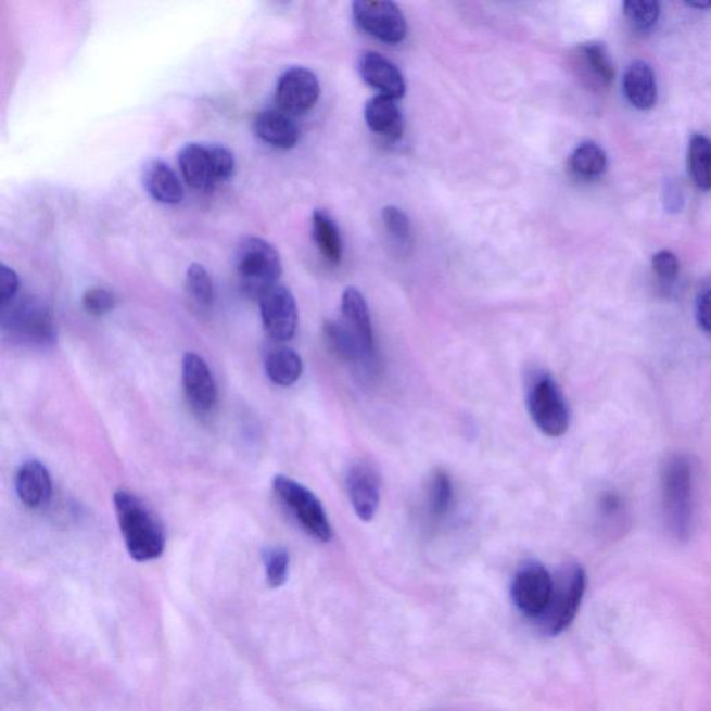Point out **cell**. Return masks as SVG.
Returning a JSON list of instances; mask_svg holds the SVG:
<instances>
[{
	"mask_svg": "<svg viewBox=\"0 0 711 711\" xmlns=\"http://www.w3.org/2000/svg\"><path fill=\"white\" fill-rule=\"evenodd\" d=\"M693 466L688 457H670L661 474V504L665 526L670 535L680 542L688 541L693 530Z\"/></svg>",
	"mask_w": 711,
	"mask_h": 711,
	"instance_id": "obj_2",
	"label": "cell"
},
{
	"mask_svg": "<svg viewBox=\"0 0 711 711\" xmlns=\"http://www.w3.org/2000/svg\"><path fill=\"white\" fill-rule=\"evenodd\" d=\"M689 8H696V9H709L711 8V2H704V3H688Z\"/></svg>",
	"mask_w": 711,
	"mask_h": 711,
	"instance_id": "obj_38",
	"label": "cell"
},
{
	"mask_svg": "<svg viewBox=\"0 0 711 711\" xmlns=\"http://www.w3.org/2000/svg\"><path fill=\"white\" fill-rule=\"evenodd\" d=\"M272 488L283 504L290 507L307 534L321 542L332 539V526L325 507L310 490L287 475H276L272 480Z\"/></svg>",
	"mask_w": 711,
	"mask_h": 711,
	"instance_id": "obj_8",
	"label": "cell"
},
{
	"mask_svg": "<svg viewBox=\"0 0 711 711\" xmlns=\"http://www.w3.org/2000/svg\"><path fill=\"white\" fill-rule=\"evenodd\" d=\"M360 76L370 87L392 99H401L406 92V82L399 68L377 52H365L359 61Z\"/></svg>",
	"mask_w": 711,
	"mask_h": 711,
	"instance_id": "obj_16",
	"label": "cell"
},
{
	"mask_svg": "<svg viewBox=\"0 0 711 711\" xmlns=\"http://www.w3.org/2000/svg\"><path fill=\"white\" fill-rule=\"evenodd\" d=\"M342 316L343 325L356 335L367 353L376 357V342L374 334H372L369 306H367L365 296L356 288L351 287L343 292Z\"/></svg>",
	"mask_w": 711,
	"mask_h": 711,
	"instance_id": "obj_20",
	"label": "cell"
},
{
	"mask_svg": "<svg viewBox=\"0 0 711 711\" xmlns=\"http://www.w3.org/2000/svg\"><path fill=\"white\" fill-rule=\"evenodd\" d=\"M454 501V484L447 472L437 470L431 475L429 485V507L432 516L442 517L449 511Z\"/></svg>",
	"mask_w": 711,
	"mask_h": 711,
	"instance_id": "obj_29",
	"label": "cell"
},
{
	"mask_svg": "<svg viewBox=\"0 0 711 711\" xmlns=\"http://www.w3.org/2000/svg\"><path fill=\"white\" fill-rule=\"evenodd\" d=\"M651 267L661 280L673 281L680 272V261L673 252L661 251L651 258Z\"/></svg>",
	"mask_w": 711,
	"mask_h": 711,
	"instance_id": "obj_34",
	"label": "cell"
},
{
	"mask_svg": "<svg viewBox=\"0 0 711 711\" xmlns=\"http://www.w3.org/2000/svg\"><path fill=\"white\" fill-rule=\"evenodd\" d=\"M263 325L272 340L285 342L295 335L297 321V306L295 297L287 287L277 285L263 293L261 300Z\"/></svg>",
	"mask_w": 711,
	"mask_h": 711,
	"instance_id": "obj_12",
	"label": "cell"
},
{
	"mask_svg": "<svg viewBox=\"0 0 711 711\" xmlns=\"http://www.w3.org/2000/svg\"><path fill=\"white\" fill-rule=\"evenodd\" d=\"M113 504L129 556L137 561L158 559L166 548V534L151 507L128 491H117Z\"/></svg>",
	"mask_w": 711,
	"mask_h": 711,
	"instance_id": "obj_1",
	"label": "cell"
},
{
	"mask_svg": "<svg viewBox=\"0 0 711 711\" xmlns=\"http://www.w3.org/2000/svg\"><path fill=\"white\" fill-rule=\"evenodd\" d=\"M346 488L355 513L361 521L369 523L380 507V474L371 465H353L346 475Z\"/></svg>",
	"mask_w": 711,
	"mask_h": 711,
	"instance_id": "obj_14",
	"label": "cell"
},
{
	"mask_svg": "<svg viewBox=\"0 0 711 711\" xmlns=\"http://www.w3.org/2000/svg\"><path fill=\"white\" fill-rule=\"evenodd\" d=\"M526 406L535 426L546 436L560 437L569 430V407L554 377L546 372L531 378Z\"/></svg>",
	"mask_w": 711,
	"mask_h": 711,
	"instance_id": "obj_7",
	"label": "cell"
},
{
	"mask_svg": "<svg viewBox=\"0 0 711 711\" xmlns=\"http://www.w3.org/2000/svg\"><path fill=\"white\" fill-rule=\"evenodd\" d=\"M326 341L328 347L335 353L340 359L347 363H355V365H370L374 361V357L363 347L356 335L343 325L342 321H330L325 327Z\"/></svg>",
	"mask_w": 711,
	"mask_h": 711,
	"instance_id": "obj_23",
	"label": "cell"
},
{
	"mask_svg": "<svg viewBox=\"0 0 711 711\" xmlns=\"http://www.w3.org/2000/svg\"><path fill=\"white\" fill-rule=\"evenodd\" d=\"M253 129L263 142L278 149H291L300 141V128L292 116L280 109L258 113Z\"/></svg>",
	"mask_w": 711,
	"mask_h": 711,
	"instance_id": "obj_18",
	"label": "cell"
},
{
	"mask_svg": "<svg viewBox=\"0 0 711 711\" xmlns=\"http://www.w3.org/2000/svg\"><path fill=\"white\" fill-rule=\"evenodd\" d=\"M313 237L316 245L320 249L321 255L331 265H340L343 255V246L340 230L332 217L325 211H316L313 215Z\"/></svg>",
	"mask_w": 711,
	"mask_h": 711,
	"instance_id": "obj_25",
	"label": "cell"
},
{
	"mask_svg": "<svg viewBox=\"0 0 711 711\" xmlns=\"http://www.w3.org/2000/svg\"><path fill=\"white\" fill-rule=\"evenodd\" d=\"M573 68L581 82L594 91H604L614 81V66L608 48L600 42H586L573 52Z\"/></svg>",
	"mask_w": 711,
	"mask_h": 711,
	"instance_id": "obj_13",
	"label": "cell"
},
{
	"mask_svg": "<svg viewBox=\"0 0 711 711\" xmlns=\"http://www.w3.org/2000/svg\"><path fill=\"white\" fill-rule=\"evenodd\" d=\"M586 574L580 564H569L554 579V589L548 606L539 620L541 630L548 635H559L573 623L583 604Z\"/></svg>",
	"mask_w": 711,
	"mask_h": 711,
	"instance_id": "obj_4",
	"label": "cell"
},
{
	"mask_svg": "<svg viewBox=\"0 0 711 711\" xmlns=\"http://www.w3.org/2000/svg\"><path fill=\"white\" fill-rule=\"evenodd\" d=\"M18 292V277L13 268L7 265L0 266V303L8 305L16 300Z\"/></svg>",
	"mask_w": 711,
	"mask_h": 711,
	"instance_id": "obj_35",
	"label": "cell"
},
{
	"mask_svg": "<svg viewBox=\"0 0 711 711\" xmlns=\"http://www.w3.org/2000/svg\"><path fill=\"white\" fill-rule=\"evenodd\" d=\"M571 172L584 180H594L604 176L608 168V157L604 149L595 142L581 143L570 157Z\"/></svg>",
	"mask_w": 711,
	"mask_h": 711,
	"instance_id": "obj_27",
	"label": "cell"
},
{
	"mask_svg": "<svg viewBox=\"0 0 711 711\" xmlns=\"http://www.w3.org/2000/svg\"><path fill=\"white\" fill-rule=\"evenodd\" d=\"M660 12V3L656 0H629L624 3L625 17L640 31L653 28L659 22Z\"/></svg>",
	"mask_w": 711,
	"mask_h": 711,
	"instance_id": "obj_30",
	"label": "cell"
},
{
	"mask_svg": "<svg viewBox=\"0 0 711 711\" xmlns=\"http://www.w3.org/2000/svg\"><path fill=\"white\" fill-rule=\"evenodd\" d=\"M2 328L20 342L49 346L56 341V327L48 307L34 297L13 300L2 306Z\"/></svg>",
	"mask_w": 711,
	"mask_h": 711,
	"instance_id": "obj_6",
	"label": "cell"
},
{
	"mask_svg": "<svg viewBox=\"0 0 711 711\" xmlns=\"http://www.w3.org/2000/svg\"><path fill=\"white\" fill-rule=\"evenodd\" d=\"M554 579L541 563H526L515 576L511 596L526 618L539 619L549 604Z\"/></svg>",
	"mask_w": 711,
	"mask_h": 711,
	"instance_id": "obj_10",
	"label": "cell"
},
{
	"mask_svg": "<svg viewBox=\"0 0 711 711\" xmlns=\"http://www.w3.org/2000/svg\"><path fill=\"white\" fill-rule=\"evenodd\" d=\"M688 167L695 186L711 191V139L695 134L688 149Z\"/></svg>",
	"mask_w": 711,
	"mask_h": 711,
	"instance_id": "obj_26",
	"label": "cell"
},
{
	"mask_svg": "<svg viewBox=\"0 0 711 711\" xmlns=\"http://www.w3.org/2000/svg\"><path fill=\"white\" fill-rule=\"evenodd\" d=\"M353 16L366 33L386 43H399L406 38L405 16L392 2L382 0H357L353 3Z\"/></svg>",
	"mask_w": 711,
	"mask_h": 711,
	"instance_id": "obj_9",
	"label": "cell"
},
{
	"mask_svg": "<svg viewBox=\"0 0 711 711\" xmlns=\"http://www.w3.org/2000/svg\"><path fill=\"white\" fill-rule=\"evenodd\" d=\"M625 98L639 111H650L658 101V86L653 69L645 62L631 64L624 74Z\"/></svg>",
	"mask_w": 711,
	"mask_h": 711,
	"instance_id": "obj_21",
	"label": "cell"
},
{
	"mask_svg": "<svg viewBox=\"0 0 711 711\" xmlns=\"http://www.w3.org/2000/svg\"><path fill=\"white\" fill-rule=\"evenodd\" d=\"M365 117L371 131L390 139H399L405 122L396 99L378 94L366 103Z\"/></svg>",
	"mask_w": 711,
	"mask_h": 711,
	"instance_id": "obj_22",
	"label": "cell"
},
{
	"mask_svg": "<svg viewBox=\"0 0 711 711\" xmlns=\"http://www.w3.org/2000/svg\"><path fill=\"white\" fill-rule=\"evenodd\" d=\"M382 221H384L388 232H390L397 242H409L411 236L410 220L401 208L386 206L384 211H382Z\"/></svg>",
	"mask_w": 711,
	"mask_h": 711,
	"instance_id": "obj_33",
	"label": "cell"
},
{
	"mask_svg": "<svg viewBox=\"0 0 711 711\" xmlns=\"http://www.w3.org/2000/svg\"><path fill=\"white\" fill-rule=\"evenodd\" d=\"M182 385L193 409L208 411L217 403V385L207 363L196 353L188 352L182 359Z\"/></svg>",
	"mask_w": 711,
	"mask_h": 711,
	"instance_id": "obj_15",
	"label": "cell"
},
{
	"mask_svg": "<svg viewBox=\"0 0 711 711\" xmlns=\"http://www.w3.org/2000/svg\"><path fill=\"white\" fill-rule=\"evenodd\" d=\"M266 575L271 588H280L287 583L290 571V555L287 549L271 548L266 551Z\"/></svg>",
	"mask_w": 711,
	"mask_h": 711,
	"instance_id": "obj_31",
	"label": "cell"
},
{
	"mask_svg": "<svg viewBox=\"0 0 711 711\" xmlns=\"http://www.w3.org/2000/svg\"><path fill=\"white\" fill-rule=\"evenodd\" d=\"M236 270L243 292L261 300L281 276L280 253L262 238H243L236 252Z\"/></svg>",
	"mask_w": 711,
	"mask_h": 711,
	"instance_id": "obj_3",
	"label": "cell"
},
{
	"mask_svg": "<svg viewBox=\"0 0 711 711\" xmlns=\"http://www.w3.org/2000/svg\"><path fill=\"white\" fill-rule=\"evenodd\" d=\"M186 288L191 300L201 307H211L215 301V287L206 268L198 263L189 266L186 277Z\"/></svg>",
	"mask_w": 711,
	"mask_h": 711,
	"instance_id": "obj_28",
	"label": "cell"
},
{
	"mask_svg": "<svg viewBox=\"0 0 711 711\" xmlns=\"http://www.w3.org/2000/svg\"><path fill=\"white\" fill-rule=\"evenodd\" d=\"M84 309L92 316H104L116 306V297L101 287L89 288L82 296Z\"/></svg>",
	"mask_w": 711,
	"mask_h": 711,
	"instance_id": "obj_32",
	"label": "cell"
},
{
	"mask_svg": "<svg viewBox=\"0 0 711 711\" xmlns=\"http://www.w3.org/2000/svg\"><path fill=\"white\" fill-rule=\"evenodd\" d=\"M277 103L290 116L312 111L320 97L316 74L305 67H293L282 74L277 84Z\"/></svg>",
	"mask_w": 711,
	"mask_h": 711,
	"instance_id": "obj_11",
	"label": "cell"
},
{
	"mask_svg": "<svg viewBox=\"0 0 711 711\" xmlns=\"http://www.w3.org/2000/svg\"><path fill=\"white\" fill-rule=\"evenodd\" d=\"M664 203L665 208L671 213H677L683 208L684 196L677 183L669 182L664 189Z\"/></svg>",
	"mask_w": 711,
	"mask_h": 711,
	"instance_id": "obj_36",
	"label": "cell"
},
{
	"mask_svg": "<svg viewBox=\"0 0 711 711\" xmlns=\"http://www.w3.org/2000/svg\"><path fill=\"white\" fill-rule=\"evenodd\" d=\"M265 367L268 378L283 388L295 384L303 372L301 356L287 346H278L268 352Z\"/></svg>",
	"mask_w": 711,
	"mask_h": 711,
	"instance_id": "obj_24",
	"label": "cell"
},
{
	"mask_svg": "<svg viewBox=\"0 0 711 711\" xmlns=\"http://www.w3.org/2000/svg\"><path fill=\"white\" fill-rule=\"evenodd\" d=\"M142 182L149 195L164 205H177L182 201L183 188L180 178L161 158H152L143 164Z\"/></svg>",
	"mask_w": 711,
	"mask_h": 711,
	"instance_id": "obj_19",
	"label": "cell"
},
{
	"mask_svg": "<svg viewBox=\"0 0 711 711\" xmlns=\"http://www.w3.org/2000/svg\"><path fill=\"white\" fill-rule=\"evenodd\" d=\"M16 492L20 501L28 509L47 506L52 497V479L41 461L28 460L20 466L16 474Z\"/></svg>",
	"mask_w": 711,
	"mask_h": 711,
	"instance_id": "obj_17",
	"label": "cell"
},
{
	"mask_svg": "<svg viewBox=\"0 0 711 711\" xmlns=\"http://www.w3.org/2000/svg\"><path fill=\"white\" fill-rule=\"evenodd\" d=\"M182 177L195 189H212L230 180L236 172V157L230 149L206 143H188L178 155Z\"/></svg>",
	"mask_w": 711,
	"mask_h": 711,
	"instance_id": "obj_5",
	"label": "cell"
},
{
	"mask_svg": "<svg viewBox=\"0 0 711 711\" xmlns=\"http://www.w3.org/2000/svg\"><path fill=\"white\" fill-rule=\"evenodd\" d=\"M698 315L699 326L703 328L706 332L711 334V290L706 291L702 296L699 297L698 302Z\"/></svg>",
	"mask_w": 711,
	"mask_h": 711,
	"instance_id": "obj_37",
	"label": "cell"
}]
</instances>
